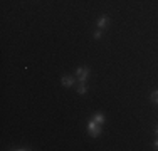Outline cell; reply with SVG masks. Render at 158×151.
Segmentation results:
<instances>
[{"label": "cell", "mask_w": 158, "mask_h": 151, "mask_svg": "<svg viewBox=\"0 0 158 151\" xmlns=\"http://www.w3.org/2000/svg\"><path fill=\"white\" fill-rule=\"evenodd\" d=\"M101 131H103V126L101 124H98L94 119H89L88 123V133L93 136V138H98V136L101 134Z\"/></svg>", "instance_id": "1"}, {"label": "cell", "mask_w": 158, "mask_h": 151, "mask_svg": "<svg viewBox=\"0 0 158 151\" xmlns=\"http://www.w3.org/2000/svg\"><path fill=\"white\" fill-rule=\"evenodd\" d=\"M76 77H77L79 82H86V81H88V77H89V69L86 66L77 67V69H76Z\"/></svg>", "instance_id": "2"}, {"label": "cell", "mask_w": 158, "mask_h": 151, "mask_svg": "<svg viewBox=\"0 0 158 151\" xmlns=\"http://www.w3.org/2000/svg\"><path fill=\"white\" fill-rule=\"evenodd\" d=\"M61 84L64 88H73L74 84H76V79L73 77V76H62L61 77Z\"/></svg>", "instance_id": "3"}, {"label": "cell", "mask_w": 158, "mask_h": 151, "mask_svg": "<svg viewBox=\"0 0 158 151\" xmlns=\"http://www.w3.org/2000/svg\"><path fill=\"white\" fill-rule=\"evenodd\" d=\"M108 24H110V17H108V15L104 14V15H101V17L98 18V24H96V25H98V29L104 30V29L108 27Z\"/></svg>", "instance_id": "4"}, {"label": "cell", "mask_w": 158, "mask_h": 151, "mask_svg": "<svg viewBox=\"0 0 158 151\" xmlns=\"http://www.w3.org/2000/svg\"><path fill=\"white\" fill-rule=\"evenodd\" d=\"M91 119H94L98 124H101V126H103V124H104V114H103V112H96V114L93 116Z\"/></svg>", "instance_id": "5"}, {"label": "cell", "mask_w": 158, "mask_h": 151, "mask_svg": "<svg viewBox=\"0 0 158 151\" xmlns=\"http://www.w3.org/2000/svg\"><path fill=\"white\" fill-rule=\"evenodd\" d=\"M88 92V86H86V82H79V88H77V94H86Z\"/></svg>", "instance_id": "6"}, {"label": "cell", "mask_w": 158, "mask_h": 151, "mask_svg": "<svg viewBox=\"0 0 158 151\" xmlns=\"http://www.w3.org/2000/svg\"><path fill=\"white\" fill-rule=\"evenodd\" d=\"M150 99H152L153 104H158V89L152 91V94H150Z\"/></svg>", "instance_id": "7"}, {"label": "cell", "mask_w": 158, "mask_h": 151, "mask_svg": "<svg viewBox=\"0 0 158 151\" xmlns=\"http://www.w3.org/2000/svg\"><path fill=\"white\" fill-rule=\"evenodd\" d=\"M101 35H103V30H101V29H98L96 30V32L94 34H93V37H94V39L98 40V39H101Z\"/></svg>", "instance_id": "8"}, {"label": "cell", "mask_w": 158, "mask_h": 151, "mask_svg": "<svg viewBox=\"0 0 158 151\" xmlns=\"http://www.w3.org/2000/svg\"><path fill=\"white\" fill-rule=\"evenodd\" d=\"M12 149H17V151H22V149H24V151H29L31 148H27V146H17V148H12Z\"/></svg>", "instance_id": "9"}, {"label": "cell", "mask_w": 158, "mask_h": 151, "mask_svg": "<svg viewBox=\"0 0 158 151\" xmlns=\"http://www.w3.org/2000/svg\"><path fill=\"white\" fill-rule=\"evenodd\" d=\"M153 146H155V149H158V138H156V141L153 143Z\"/></svg>", "instance_id": "10"}, {"label": "cell", "mask_w": 158, "mask_h": 151, "mask_svg": "<svg viewBox=\"0 0 158 151\" xmlns=\"http://www.w3.org/2000/svg\"><path fill=\"white\" fill-rule=\"evenodd\" d=\"M155 134H156V138H158V124H156V128H155Z\"/></svg>", "instance_id": "11"}]
</instances>
